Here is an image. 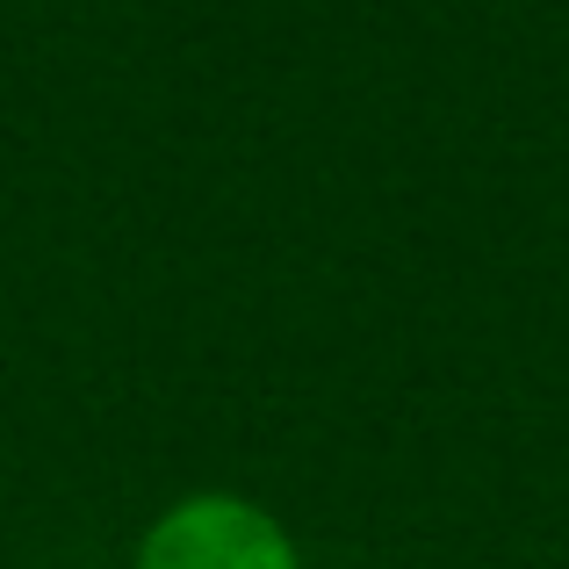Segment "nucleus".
<instances>
[{
	"instance_id": "f257e3e1",
	"label": "nucleus",
	"mask_w": 569,
	"mask_h": 569,
	"mask_svg": "<svg viewBox=\"0 0 569 569\" xmlns=\"http://www.w3.org/2000/svg\"><path fill=\"white\" fill-rule=\"evenodd\" d=\"M130 569H310L289 519L246 490H188L144 519Z\"/></svg>"
}]
</instances>
